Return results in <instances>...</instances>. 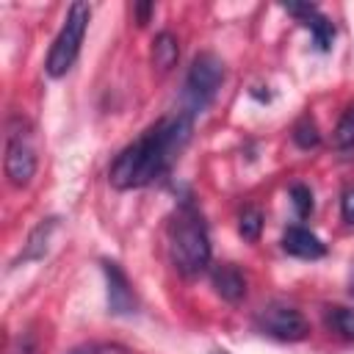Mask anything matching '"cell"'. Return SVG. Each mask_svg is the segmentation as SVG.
I'll return each mask as SVG.
<instances>
[{
    "instance_id": "cell-20",
    "label": "cell",
    "mask_w": 354,
    "mask_h": 354,
    "mask_svg": "<svg viewBox=\"0 0 354 354\" xmlns=\"http://www.w3.org/2000/svg\"><path fill=\"white\" fill-rule=\"evenodd\" d=\"M351 293H354V282H351Z\"/></svg>"
},
{
    "instance_id": "cell-14",
    "label": "cell",
    "mask_w": 354,
    "mask_h": 354,
    "mask_svg": "<svg viewBox=\"0 0 354 354\" xmlns=\"http://www.w3.org/2000/svg\"><path fill=\"white\" fill-rule=\"evenodd\" d=\"M260 230H263V213L257 207H246L241 213V221H238V232L246 238V241H257L260 238Z\"/></svg>"
},
{
    "instance_id": "cell-4",
    "label": "cell",
    "mask_w": 354,
    "mask_h": 354,
    "mask_svg": "<svg viewBox=\"0 0 354 354\" xmlns=\"http://www.w3.org/2000/svg\"><path fill=\"white\" fill-rule=\"evenodd\" d=\"M224 80V64L213 55V53H199L185 75V86H183V102H185V113H202L207 108V102L216 97L218 86Z\"/></svg>"
},
{
    "instance_id": "cell-7",
    "label": "cell",
    "mask_w": 354,
    "mask_h": 354,
    "mask_svg": "<svg viewBox=\"0 0 354 354\" xmlns=\"http://www.w3.org/2000/svg\"><path fill=\"white\" fill-rule=\"evenodd\" d=\"M282 8H285L290 17H296V19L313 33V41H315V47H318L321 53L332 50L335 25H332V19H329L318 6H313V3H285Z\"/></svg>"
},
{
    "instance_id": "cell-18",
    "label": "cell",
    "mask_w": 354,
    "mask_h": 354,
    "mask_svg": "<svg viewBox=\"0 0 354 354\" xmlns=\"http://www.w3.org/2000/svg\"><path fill=\"white\" fill-rule=\"evenodd\" d=\"M340 213L348 224H354V188H346L340 196Z\"/></svg>"
},
{
    "instance_id": "cell-2",
    "label": "cell",
    "mask_w": 354,
    "mask_h": 354,
    "mask_svg": "<svg viewBox=\"0 0 354 354\" xmlns=\"http://www.w3.org/2000/svg\"><path fill=\"white\" fill-rule=\"evenodd\" d=\"M171 263L183 277H199L210 266V238L202 213L185 199L169 224Z\"/></svg>"
},
{
    "instance_id": "cell-6",
    "label": "cell",
    "mask_w": 354,
    "mask_h": 354,
    "mask_svg": "<svg viewBox=\"0 0 354 354\" xmlns=\"http://www.w3.org/2000/svg\"><path fill=\"white\" fill-rule=\"evenodd\" d=\"M254 324L263 335H268L274 340H285V343L301 340L310 332L307 318L296 307L282 304V301H271V304L260 307V313L254 315Z\"/></svg>"
},
{
    "instance_id": "cell-8",
    "label": "cell",
    "mask_w": 354,
    "mask_h": 354,
    "mask_svg": "<svg viewBox=\"0 0 354 354\" xmlns=\"http://www.w3.org/2000/svg\"><path fill=\"white\" fill-rule=\"evenodd\" d=\"M102 274L108 282V307L113 315H130L138 307V299L133 293L130 279L124 277V271L113 263V260H102Z\"/></svg>"
},
{
    "instance_id": "cell-5",
    "label": "cell",
    "mask_w": 354,
    "mask_h": 354,
    "mask_svg": "<svg viewBox=\"0 0 354 354\" xmlns=\"http://www.w3.org/2000/svg\"><path fill=\"white\" fill-rule=\"evenodd\" d=\"M3 166H6V177L11 185L17 188H25L33 174H36V149L30 144V133H28V124L14 116L8 122V136H6V158H3Z\"/></svg>"
},
{
    "instance_id": "cell-11",
    "label": "cell",
    "mask_w": 354,
    "mask_h": 354,
    "mask_svg": "<svg viewBox=\"0 0 354 354\" xmlns=\"http://www.w3.org/2000/svg\"><path fill=\"white\" fill-rule=\"evenodd\" d=\"M177 58H180L177 39H174L169 30L158 33L155 41H152V64H155L160 72H169V69L177 64Z\"/></svg>"
},
{
    "instance_id": "cell-1",
    "label": "cell",
    "mask_w": 354,
    "mask_h": 354,
    "mask_svg": "<svg viewBox=\"0 0 354 354\" xmlns=\"http://www.w3.org/2000/svg\"><path fill=\"white\" fill-rule=\"evenodd\" d=\"M188 138H191V116L185 111L155 122L116 155L108 171L111 185L119 191H130L155 183L171 169Z\"/></svg>"
},
{
    "instance_id": "cell-12",
    "label": "cell",
    "mask_w": 354,
    "mask_h": 354,
    "mask_svg": "<svg viewBox=\"0 0 354 354\" xmlns=\"http://www.w3.org/2000/svg\"><path fill=\"white\" fill-rule=\"evenodd\" d=\"M326 321H329V326L340 337L354 340V310H348V307H332L329 315H326Z\"/></svg>"
},
{
    "instance_id": "cell-10",
    "label": "cell",
    "mask_w": 354,
    "mask_h": 354,
    "mask_svg": "<svg viewBox=\"0 0 354 354\" xmlns=\"http://www.w3.org/2000/svg\"><path fill=\"white\" fill-rule=\"evenodd\" d=\"M213 288L221 299L227 301H241L246 296V277L238 266L232 263H221L213 268Z\"/></svg>"
},
{
    "instance_id": "cell-3",
    "label": "cell",
    "mask_w": 354,
    "mask_h": 354,
    "mask_svg": "<svg viewBox=\"0 0 354 354\" xmlns=\"http://www.w3.org/2000/svg\"><path fill=\"white\" fill-rule=\"evenodd\" d=\"M88 19H91V6L88 3H72L69 6L66 19H64L50 53H47V61H44V69H47L50 77H61L72 69V64L77 61Z\"/></svg>"
},
{
    "instance_id": "cell-13",
    "label": "cell",
    "mask_w": 354,
    "mask_h": 354,
    "mask_svg": "<svg viewBox=\"0 0 354 354\" xmlns=\"http://www.w3.org/2000/svg\"><path fill=\"white\" fill-rule=\"evenodd\" d=\"M293 141L301 147V149H310V147H318L321 141V133H318V124L310 119V116H301L293 127Z\"/></svg>"
},
{
    "instance_id": "cell-19",
    "label": "cell",
    "mask_w": 354,
    "mask_h": 354,
    "mask_svg": "<svg viewBox=\"0 0 354 354\" xmlns=\"http://www.w3.org/2000/svg\"><path fill=\"white\" fill-rule=\"evenodd\" d=\"M155 6L152 3H141V6H136V14H138V25H144L147 22V17H149V11H152Z\"/></svg>"
},
{
    "instance_id": "cell-15",
    "label": "cell",
    "mask_w": 354,
    "mask_h": 354,
    "mask_svg": "<svg viewBox=\"0 0 354 354\" xmlns=\"http://www.w3.org/2000/svg\"><path fill=\"white\" fill-rule=\"evenodd\" d=\"M335 147H340V149L354 147V105L340 116V122L335 127Z\"/></svg>"
},
{
    "instance_id": "cell-17",
    "label": "cell",
    "mask_w": 354,
    "mask_h": 354,
    "mask_svg": "<svg viewBox=\"0 0 354 354\" xmlns=\"http://www.w3.org/2000/svg\"><path fill=\"white\" fill-rule=\"evenodd\" d=\"M69 354H133V351L124 346H116V343H88V346L72 348Z\"/></svg>"
},
{
    "instance_id": "cell-16",
    "label": "cell",
    "mask_w": 354,
    "mask_h": 354,
    "mask_svg": "<svg viewBox=\"0 0 354 354\" xmlns=\"http://www.w3.org/2000/svg\"><path fill=\"white\" fill-rule=\"evenodd\" d=\"M290 199H293V207H296V213H299L301 218H307V216L313 213V191H310L307 185L296 183V185L290 188Z\"/></svg>"
},
{
    "instance_id": "cell-9",
    "label": "cell",
    "mask_w": 354,
    "mask_h": 354,
    "mask_svg": "<svg viewBox=\"0 0 354 354\" xmlns=\"http://www.w3.org/2000/svg\"><path fill=\"white\" fill-rule=\"evenodd\" d=\"M282 249L299 260H318L326 254V246L321 243V238L307 227H288L282 235Z\"/></svg>"
}]
</instances>
